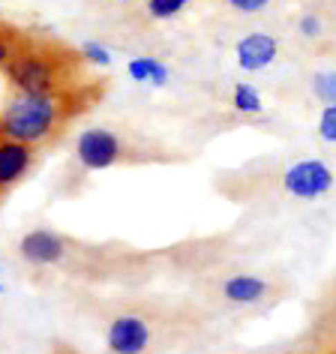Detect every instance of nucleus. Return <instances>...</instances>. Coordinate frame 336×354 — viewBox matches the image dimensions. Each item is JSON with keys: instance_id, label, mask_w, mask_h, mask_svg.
Here are the masks:
<instances>
[{"instance_id": "nucleus-1", "label": "nucleus", "mask_w": 336, "mask_h": 354, "mask_svg": "<svg viewBox=\"0 0 336 354\" xmlns=\"http://www.w3.org/2000/svg\"><path fill=\"white\" fill-rule=\"evenodd\" d=\"M105 96V84L96 82L60 93H10L0 109V132L37 150L55 147L69 127L84 118Z\"/></svg>"}, {"instance_id": "nucleus-2", "label": "nucleus", "mask_w": 336, "mask_h": 354, "mask_svg": "<svg viewBox=\"0 0 336 354\" xmlns=\"http://www.w3.org/2000/svg\"><path fill=\"white\" fill-rule=\"evenodd\" d=\"M10 93H60L96 82L82 51L48 33L28 30L15 55L0 66Z\"/></svg>"}, {"instance_id": "nucleus-3", "label": "nucleus", "mask_w": 336, "mask_h": 354, "mask_svg": "<svg viewBox=\"0 0 336 354\" xmlns=\"http://www.w3.org/2000/svg\"><path fill=\"white\" fill-rule=\"evenodd\" d=\"M75 159L87 171H105L114 165H136V162H153L159 153H153L147 145H138L129 136L109 127H91L78 132L75 138Z\"/></svg>"}, {"instance_id": "nucleus-4", "label": "nucleus", "mask_w": 336, "mask_h": 354, "mask_svg": "<svg viewBox=\"0 0 336 354\" xmlns=\"http://www.w3.org/2000/svg\"><path fill=\"white\" fill-rule=\"evenodd\" d=\"M156 342V318L141 309L114 313L105 324V348L109 354H147Z\"/></svg>"}, {"instance_id": "nucleus-5", "label": "nucleus", "mask_w": 336, "mask_h": 354, "mask_svg": "<svg viewBox=\"0 0 336 354\" xmlns=\"http://www.w3.org/2000/svg\"><path fill=\"white\" fill-rule=\"evenodd\" d=\"M75 252L78 246L51 228H33L19 241V255L30 268H64Z\"/></svg>"}, {"instance_id": "nucleus-6", "label": "nucleus", "mask_w": 336, "mask_h": 354, "mask_svg": "<svg viewBox=\"0 0 336 354\" xmlns=\"http://www.w3.org/2000/svg\"><path fill=\"white\" fill-rule=\"evenodd\" d=\"M39 150L30 145L10 138L6 132H0V201H3L15 187H21L37 168Z\"/></svg>"}, {"instance_id": "nucleus-7", "label": "nucleus", "mask_w": 336, "mask_h": 354, "mask_svg": "<svg viewBox=\"0 0 336 354\" xmlns=\"http://www.w3.org/2000/svg\"><path fill=\"white\" fill-rule=\"evenodd\" d=\"M282 187L295 198H318L333 189V171L318 159H304V162H295L286 171Z\"/></svg>"}, {"instance_id": "nucleus-8", "label": "nucleus", "mask_w": 336, "mask_h": 354, "mask_svg": "<svg viewBox=\"0 0 336 354\" xmlns=\"http://www.w3.org/2000/svg\"><path fill=\"white\" fill-rule=\"evenodd\" d=\"M237 66L243 73H261L279 57V39L273 33H246L234 48Z\"/></svg>"}, {"instance_id": "nucleus-9", "label": "nucleus", "mask_w": 336, "mask_h": 354, "mask_svg": "<svg viewBox=\"0 0 336 354\" xmlns=\"http://www.w3.org/2000/svg\"><path fill=\"white\" fill-rule=\"evenodd\" d=\"M268 295H270L268 279L255 277V273H234V277H228L223 282V297L228 304H237V306L261 304Z\"/></svg>"}, {"instance_id": "nucleus-10", "label": "nucleus", "mask_w": 336, "mask_h": 354, "mask_svg": "<svg viewBox=\"0 0 336 354\" xmlns=\"http://www.w3.org/2000/svg\"><path fill=\"white\" fill-rule=\"evenodd\" d=\"M127 73L132 82H138V84H153V87H162L168 84V66L162 64V60H156V57H132L129 64H127Z\"/></svg>"}, {"instance_id": "nucleus-11", "label": "nucleus", "mask_w": 336, "mask_h": 354, "mask_svg": "<svg viewBox=\"0 0 336 354\" xmlns=\"http://www.w3.org/2000/svg\"><path fill=\"white\" fill-rule=\"evenodd\" d=\"M232 109L234 111H241V114H261L264 111V100H261V93L255 91L252 84H234V91H232Z\"/></svg>"}, {"instance_id": "nucleus-12", "label": "nucleus", "mask_w": 336, "mask_h": 354, "mask_svg": "<svg viewBox=\"0 0 336 354\" xmlns=\"http://www.w3.org/2000/svg\"><path fill=\"white\" fill-rule=\"evenodd\" d=\"M189 6V0H144L147 21H171Z\"/></svg>"}, {"instance_id": "nucleus-13", "label": "nucleus", "mask_w": 336, "mask_h": 354, "mask_svg": "<svg viewBox=\"0 0 336 354\" xmlns=\"http://www.w3.org/2000/svg\"><path fill=\"white\" fill-rule=\"evenodd\" d=\"M24 37H28V28H19L12 21H0V66L15 55V48L21 46Z\"/></svg>"}, {"instance_id": "nucleus-14", "label": "nucleus", "mask_w": 336, "mask_h": 354, "mask_svg": "<svg viewBox=\"0 0 336 354\" xmlns=\"http://www.w3.org/2000/svg\"><path fill=\"white\" fill-rule=\"evenodd\" d=\"M78 51H82V57H84V64L87 66H111V51L102 46V42H96V39H87L78 46Z\"/></svg>"}, {"instance_id": "nucleus-15", "label": "nucleus", "mask_w": 336, "mask_h": 354, "mask_svg": "<svg viewBox=\"0 0 336 354\" xmlns=\"http://www.w3.org/2000/svg\"><path fill=\"white\" fill-rule=\"evenodd\" d=\"M312 91L324 105H336V69H330V73H318L315 82H312Z\"/></svg>"}, {"instance_id": "nucleus-16", "label": "nucleus", "mask_w": 336, "mask_h": 354, "mask_svg": "<svg viewBox=\"0 0 336 354\" xmlns=\"http://www.w3.org/2000/svg\"><path fill=\"white\" fill-rule=\"evenodd\" d=\"M318 136L336 145V105H324L321 118H318Z\"/></svg>"}, {"instance_id": "nucleus-17", "label": "nucleus", "mask_w": 336, "mask_h": 354, "mask_svg": "<svg viewBox=\"0 0 336 354\" xmlns=\"http://www.w3.org/2000/svg\"><path fill=\"white\" fill-rule=\"evenodd\" d=\"M223 3L228 6V10L241 12V15H255V12L268 10V6L273 3V0H223Z\"/></svg>"}, {"instance_id": "nucleus-18", "label": "nucleus", "mask_w": 336, "mask_h": 354, "mask_svg": "<svg viewBox=\"0 0 336 354\" xmlns=\"http://www.w3.org/2000/svg\"><path fill=\"white\" fill-rule=\"evenodd\" d=\"M297 28H300V33H304V37L315 39V37H321V33H324V21H321V15H315V12H306V15H300Z\"/></svg>"}, {"instance_id": "nucleus-19", "label": "nucleus", "mask_w": 336, "mask_h": 354, "mask_svg": "<svg viewBox=\"0 0 336 354\" xmlns=\"http://www.w3.org/2000/svg\"><path fill=\"white\" fill-rule=\"evenodd\" d=\"M330 306H327V315L321 318V324L318 327H327V333H324V342H336V288H333V295H330Z\"/></svg>"}, {"instance_id": "nucleus-20", "label": "nucleus", "mask_w": 336, "mask_h": 354, "mask_svg": "<svg viewBox=\"0 0 336 354\" xmlns=\"http://www.w3.org/2000/svg\"><path fill=\"white\" fill-rule=\"evenodd\" d=\"M318 354H336V342H324V345H321V351H318Z\"/></svg>"}, {"instance_id": "nucleus-21", "label": "nucleus", "mask_w": 336, "mask_h": 354, "mask_svg": "<svg viewBox=\"0 0 336 354\" xmlns=\"http://www.w3.org/2000/svg\"><path fill=\"white\" fill-rule=\"evenodd\" d=\"M51 354H78V351H75V348H69V345H57V348L51 351Z\"/></svg>"}, {"instance_id": "nucleus-22", "label": "nucleus", "mask_w": 336, "mask_h": 354, "mask_svg": "<svg viewBox=\"0 0 336 354\" xmlns=\"http://www.w3.org/2000/svg\"><path fill=\"white\" fill-rule=\"evenodd\" d=\"M114 3H136V0H114Z\"/></svg>"}, {"instance_id": "nucleus-23", "label": "nucleus", "mask_w": 336, "mask_h": 354, "mask_svg": "<svg viewBox=\"0 0 336 354\" xmlns=\"http://www.w3.org/2000/svg\"><path fill=\"white\" fill-rule=\"evenodd\" d=\"M0 291H3V282H0Z\"/></svg>"}]
</instances>
